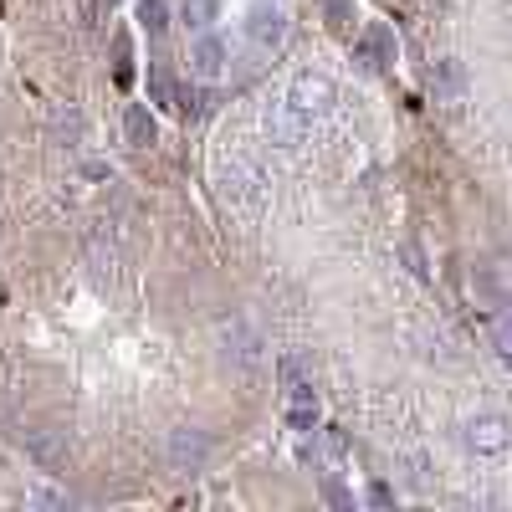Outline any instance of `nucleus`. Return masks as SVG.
<instances>
[{
    "mask_svg": "<svg viewBox=\"0 0 512 512\" xmlns=\"http://www.w3.org/2000/svg\"><path fill=\"white\" fill-rule=\"evenodd\" d=\"M354 57L369 67V72H379V67H395V31L390 26H369L359 41H354Z\"/></svg>",
    "mask_w": 512,
    "mask_h": 512,
    "instance_id": "9",
    "label": "nucleus"
},
{
    "mask_svg": "<svg viewBox=\"0 0 512 512\" xmlns=\"http://www.w3.org/2000/svg\"><path fill=\"white\" fill-rule=\"evenodd\" d=\"M26 502H36V507H67V497H62V492H47V487L26 492Z\"/></svg>",
    "mask_w": 512,
    "mask_h": 512,
    "instance_id": "20",
    "label": "nucleus"
},
{
    "mask_svg": "<svg viewBox=\"0 0 512 512\" xmlns=\"http://www.w3.org/2000/svg\"><path fill=\"white\" fill-rule=\"evenodd\" d=\"M226 41L216 36V31H200L195 41H190V72L200 77V82H216L221 72H226Z\"/></svg>",
    "mask_w": 512,
    "mask_h": 512,
    "instance_id": "7",
    "label": "nucleus"
},
{
    "mask_svg": "<svg viewBox=\"0 0 512 512\" xmlns=\"http://www.w3.org/2000/svg\"><path fill=\"white\" fill-rule=\"evenodd\" d=\"M492 344H497V354H502V359L512 354V349H507V323H497V333H492Z\"/></svg>",
    "mask_w": 512,
    "mask_h": 512,
    "instance_id": "24",
    "label": "nucleus"
},
{
    "mask_svg": "<svg viewBox=\"0 0 512 512\" xmlns=\"http://www.w3.org/2000/svg\"><path fill=\"white\" fill-rule=\"evenodd\" d=\"M303 118H328L333 108H338V88H333V77H323V72H297L292 82H287V93H282Z\"/></svg>",
    "mask_w": 512,
    "mask_h": 512,
    "instance_id": "4",
    "label": "nucleus"
},
{
    "mask_svg": "<svg viewBox=\"0 0 512 512\" xmlns=\"http://www.w3.org/2000/svg\"><path fill=\"white\" fill-rule=\"evenodd\" d=\"M369 502H374V507H390V502H395V492L384 487V482H374V487H369Z\"/></svg>",
    "mask_w": 512,
    "mask_h": 512,
    "instance_id": "22",
    "label": "nucleus"
},
{
    "mask_svg": "<svg viewBox=\"0 0 512 512\" xmlns=\"http://www.w3.org/2000/svg\"><path fill=\"white\" fill-rule=\"evenodd\" d=\"M405 466H410V487H425V482H431V477H425V472H431V461H425V456H410Z\"/></svg>",
    "mask_w": 512,
    "mask_h": 512,
    "instance_id": "21",
    "label": "nucleus"
},
{
    "mask_svg": "<svg viewBox=\"0 0 512 512\" xmlns=\"http://www.w3.org/2000/svg\"><path fill=\"white\" fill-rule=\"evenodd\" d=\"M205 456H210V441L200 431H175L169 436V466H175V472H185V477L200 472Z\"/></svg>",
    "mask_w": 512,
    "mask_h": 512,
    "instance_id": "10",
    "label": "nucleus"
},
{
    "mask_svg": "<svg viewBox=\"0 0 512 512\" xmlns=\"http://www.w3.org/2000/svg\"><path fill=\"white\" fill-rule=\"evenodd\" d=\"M216 190L236 210H262L267 205V169L251 154H231V159L216 164Z\"/></svg>",
    "mask_w": 512,
    "mask_h": 512,
    "instance_id": "1",
    "label": "nucleus"
},
{
    "mask_svg": "<svg viewBox=\"0 0 512 512\" xmlns=\"http://www.w3.org/2000/svg\"><path fill=\"white\" fill-rule=\"evenodd\" d=\"M313 436H318V451H323L328 466H344V451H349V446H344V431H333V425H318Z\"/></svg>",
    "mask_w": 512,
    "mask_h": 512,
    "instance_id": "15",
    "label": "nucleus"
},
{
    "mask_svg": "<svg viewBox=\"0 0 512 512\" xmlns=\"http://www.w3.org/2000/svg\"><path fill=\"white\" fill-rule=\"evenodd\" d=\"M123 139L134 144V149L159 144V118H154L144 103H128V108H123Z\"/></svg>",
    "mask_w": 512,
    "mask_h": 512,
    "instance_id": "12",
    "label": "nucleus"
},
{
    "mask_svg": "<svg viewBox=\"0 0 512 512\" xmlns=\"http://www.w3.org/2000/svg\"><path fill=\"white\" fill-rule=\"evenodd\" d=\"M149 98H154L159 108H175V82H169V77H164L159 67L149 72Z\"/></svg>",
    "mask_w": 512,
    "mask_h": 512,
    "instance_id": "17",
    "label": "nucleus"
},
{
    "mask_svg": "<svg viewBox=\"0 0 512 512\" xmlns=\"http://www.w3.org/2000/svg\"><path fill=\"white\" fill-rule=\"evenodd\" d=\"M103 6H108V11H113V6H118V0H103Z\"/></svg>",
    "mask_w": 512,
    "mask_h": 512,
    "instance_id": "25",
    "label": "nucleus"
},
{
    "mask_svg": "<svg viewBox=\"0 0 512 512\" xmlns=\"http://www.w3.org/2000/svg\"><path fill=\"white\" fill-rule=\"evenodd\" d=\"M57 134L67 139V149H82V118L77 113H57Z\"/></svg>",
    "mask_w": 512,
    "mask_h": 512,
    "instance_id": "19",
    "label": "nucleus"
},
{
    "mask_svg": "<svg viewBox=\"0 0 512 512\" xmlns=\"http://www.w3.org/2000/svg\"><path fill=\"white\" fill-rule=\"evenodd\" d=\"M139 21H144L149 36H159V31L169 26V6H164V0H144V6H139Z\"/></svg>",
    "mask_w": 512,
    "mask_h": 512,
    "instance_id": "16",
    "label": "nucleus"
},
{
    "mask_svg": "<svg viewBox=\"0 0 512 512\" xmlns=\"http://www.w3.org/2000/svg\"><path fill=\"white\" fill-rule=\"evenodd\" d=\"M323 11H328V26H354V0H323Z\"/></svg>",
    "mask_w": 512,
    "mask_h": 512,
    "instance_id": "18",
    "label": "nucleus"
},
{
    "mask_svg": "<svg viewBox=\"0 0 512 512\" xmlns=\"http://www.w3.org/2000/svg\"><path fill=\"white\" fill-rule=\"evenodd\" d=\"M262 134H267V144H277V149H303L308 134H313V118H303L287 98H267V103H262Z\"/></svg>",
    "mask_w": 512,
    "mask_h": 512,
    "instance_id": "2",
    "label": "nucleus"
},
{
    "mask_svg": "<svg viewBox=\"0 0 512 512\" xmlns=\"http://www.w3.org/2000/svg\"><path fill=\"white\" fill-rule=\"evenodd\" d=\"M461 441H466V451L472 456H487V461H497V456H507V415H472L461 425Z\"/></svg>",
    "mask_w": 512,
    "mask_h": 512,
    "instance_id": "5",
    "label": "nucleus"
},
{
    "mask_svg": "<svg viewBox=\"0 0 512 512\" xmlns=\"http://www.w3.org/2000/svg\"><path fill=\"white\" fill-rule=\"evenodd\" d=\"M82 246H88V267H93V277H98V282H113V277H118V246H113V236H108L103 226H93Z\"/></svg>",
    "mask_w": 512,
    "mask_h": 512,
    "instance_id": "11",
    "label": "nucleus"
},
{
    "mask_svg": "<svg viewBox=\"0 0 512 512\" xmlns=\"http://www.w3.org/2000/svg\"><path fill=\"white\" fill-rule=\"evenodd\" d=\"M431 98L446 103V108H461V103H466V67H461L456 57H441V62L431 67Z\"/></svg>",
    "mask_w": 512,
    "mask_h": 512,
    "instance_id": "8",
    "label": "nucleus"
},
{
    "mask_svg": "<svg viewBox=\"0 0 512 512\" xmlns=\"http://www.w3.org/2000/svg\"><path fill=\"white\" fill-rule=\"evenodd\" d=\"M282 36H287V16L282 6H272V0H256V6L246 11V41L256 52H277L282 47Z\"/></svg>",
    "mask_w": 512,
    "mask_h": 512,
    "instance_id": "6",
    "label": "nucleus"
},
{
    "mask_svg": "<svg viewBox=\"0 0 512 512\" xmlns=\"http://www.w3.org/2000/svg\"><path fill=\"white\" fill-rule=\"evenodd\" d=\"M323 492H328V502H333V507H349V502H354V497H349V492H344V487H333V482H328V487H323Z\"/></svg>",
    "mask_w": 512,
    "mask_h": 512,
    "instance_id": "23",
    "label": "nucleus"
},
{
    "mask_svg": "<svg viewBox=\"0 0 512 512\" xmlns=\"http://www.w3.org/2000/svg\"><path fill=\"white\" fill-rule=\"evenodd\" d=\"M287 425L297 436H313L318 431V400H287Z\"/></svg>",
    "mask_w": 512,
    "mask_h": 512,
    "instance_id": "14",
    "label": "nucleus"
},
{
    "mask_svg": "<svg viewBox=\"0 0 512 512\" xmlns=\"http://www.w3.org/2000/svg\"><path fill=\"white\" fill-rule=\"evenodd\" d=\"M221 354H226V364L241 369V374H256V369L267 364L262 333H256L246 318H226V323H221Z\"/></svg>",
    "mask_w": 512,
    "mask_h": 512,
    "instance_id": "3",
    "label": "nucleus"
},
{
    "mask_svg": "<svg viewBox=\"0 0 512 512\" xmlns=\"http://www.w3.org/2000/svg\"><path fill=\"white\" fill-rule=\"evenodd\" d=\"M180 21H185V31H210L221 21V0H180Z\"/></svg>",
    "mask_w": 512,
    "mask_h": 512,
    "instance_id": "13",
    "label": "nucleus"
}]
</instances>
